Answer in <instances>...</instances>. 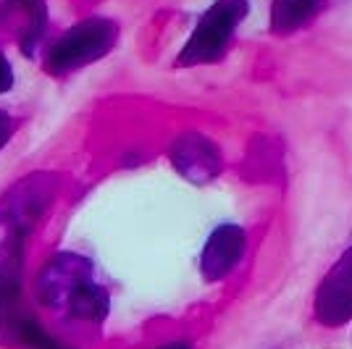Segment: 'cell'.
Returning a JSON list of instances; mask_svg holds the SVG:
<instances>
[{
	"label": "cell",
	"mask_w": 352,
	"mask_h": 349,
	"mask_svg": "<svg viewBox=\"0 0 352 349\" xmlns=\"http://www.w3.org/2000/svg\"><path fill=\"white\" fill-rule=\"evenodd\" d=\"M250 11L248 0H216L208 8L197 27L192 32L187 45L182 47L176 66H203V63H219L226 47L234 37L236 27L245 21Z\"/></svg>",
	"instance_id": "277c9868"
},
{
	"label": "cell",
	"mask_w": 352,
	"mask_h": 349,
	"mask_svg": "<svg viewBox=\"0 0 352 349\" xmlns=\"http://www.w3.org/2000/svg\"><path fill=\"white\" fill-rule=\"evenodd\" d=\"M118 43V24L111 19H85L66 30L56 43L47 47L45 71L53 76H66L87 63H95L113 50Z\"/></svg>",
	"instance_id": "3957f363"
},
{
	"label": "cell",
	"mask_w": 352,
	"mask_h": 349,
	"mask_svg": "<svg viewBox=\"0 0 352 349\" xmlns=\"http://www.w3.org/2000/svg\"><path fill=\"white\" fill-rule=\"evenodd\" d=\"M0 11L6 14H16L14 19L21 21L19 30V45L27 56H34L37 45L43 43L45 34V19H47V8L45 0H0Z\"/></svg>",
	"instance_id": "ba28073f"
},
{
	"label": "cell",
	"mask_w": 352,
	"mask_h": 349,
	"mask_svg": "<svg viewBox=\"0 0 352 349\" xmlns=\"http://www.w3.org/2000/svg\"><path fill=\"white\" fill-rule=\"evenodd\" d=\"M326 8V0H274L271 3V32L292 34L308 27Z\"/></svg>",
	"instance_id": "9c48e42d"
},
{
	"label": "cell",
	"mask_w": 352,
	"mask_h": 349,
	"mask_svg": "<svg viewBox=\"0 0 352 349\" xmlns=\"http://www.w3.org/2000/svg\"><path fill=\"white\" fill-rule=\"evenodd\" d=\"M171 163L182 176L195 184H206L221 171V153L208 137L187 134L171 147Z\"/></svg>",
	"instance_id": "52a82bcc"
},
{
	"label": "cell",
	"mask_w": 352,
	"mask_h": 349,
	"mask_svg": "<svg viewBox=\"0 0 352 349\" xmlns=\"http://www.w3.org/2000/svg\"><path fill=\"white\" fill-rule=\"evenodd\" d=\"M40 297L74 318L103 320L108 313V297L103 286L95 284L92 265L76 255H58L45 265Z\"/></svg>",
	"instance_id": "7a4b0ae2"
},
{
	"label": "cell",
	"mask_w": 352,
	"mask_h": 349,
	"mask_svg": "<svg viewBox=\"0 0 352 349\" xmlns=\"http://www.w3.org/2000/svg\"><path fill=\"white\" fill-rule=\"evenodd\" d=\"M24 232L8 236L0 252V339L16 349H69L37 326L21 305Z\"/></svg>",
	"instance_id": "6da1fadb"
},
{
	"label": "cell",
	"mask_w": 352,
	"mask_h": 349,
	"mask_svg": "<svg viewBox=\"0 0 352 349\" xmlns=\"http://www.w3.org/2000/svg\"><path fill=\"white\" fill-rule=\"evenodd\" d=\"M248 249V234L234 223H223L208 236L203 258H200V271L206 281H221L234 271L239 260L245 258Z\"/></svg>",
	"instance_id": "8992f818"
},
{
	"label": "cell",
	"mask_w": 352,
	"mask_h": 349,
	"mask_svg": "<svg viewBox=\"0 0 352 349\" xmlns=\"http://www.w3.org/2000/svg\"><path fill=\"white\" fill-rule=\"evenodd\" d=\"M11 87H14V69H11L8 58L0 53V95L8 92Z\"/></svg>",
	"instance_id": "30bf717a"
},
{
	"label": "cell",
	"mask_w": 352,
	"mask_h": 349,
	"mask_svg": "<svg viewBox=\"0 0 352 349\" xmlns=\"http://www.w3.org/2000/svg\"><path fill=\"white\" fill-rule=\"evenodd\" d=\"M161 349H192L187 341H174V344H166V347H161Z\"/></svg>",
	"instance_id": "7c38bea8"
},
{
	"label": "cell",
	"mask_w": 352,
	"mask_h": 349,
	"mask_svg": "<svg viewBox=\"0 0 352 349\" xmlns=\"http://www.w3.org/2000/svg\"><path fill=\"white\" fill-rule=\"evenodd\" d=\"M352 318V247L334 262V268L316 294V320L326 328H339Z\"/></svg>",
	"instance_id": "5b68a950"
},
{
	"label": "cell",
	"mask_w": 352,
	"mask_h": 349,
	"mask_svg": "<svg viewBox=\"0 0 352 349\" xmlns=\"http://www.w3.org/2000/svg\"><path fill=\"white\" fill-rule=\"evenodd\" d=\"M11 134H14V118L8 116L6 111H0V150L11 139Z\"/></svg>",
	"instance_id": "8fae6325"
}]
</instances>
